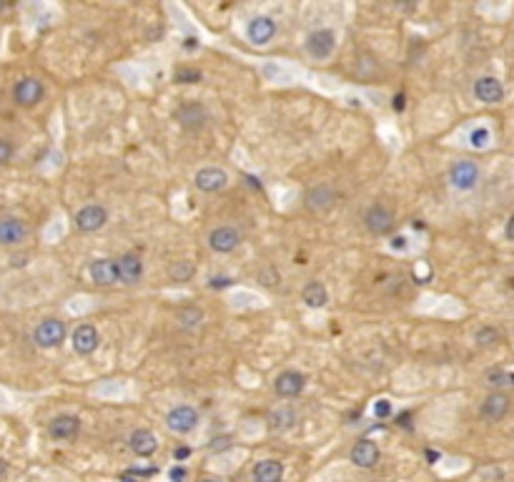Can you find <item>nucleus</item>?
I'll return each instance as SVG.
<instances>
[{
  "mask_svg": "<svg viewBox=\"0 0 514 482\" xmlns=\"http://www.w3.org/2000/svg\"><path fill=\"white\" fill-rule=\"evenodd\" d=\"M166 425L171 432L176 434H188L196 429L198 425V412L193 410V407H188V404H179V407H174V410L166 415Z\"/></svg>",
  "mask_w": 514,
  "mask_h": 482,
  "instance_id": "nucleus-5",
  "label": "nucleus"
},
{
  "mask_svg": "<svg viewBox=\"0 0 514 482\" xmlns=\"http://www.w3.org/2000/svg\"><path fill=\"white\" fill-rule=\"evenodd\" d=\"M43 96H46V85H43V81L33 78V76H25V78H20L18 83L13 85V101L23 106V109H30V106L41 103Z\"/></svg>",
  "mask_w": 514,
  "mask_h": 482,
  "instance_id": "nucleus-2",
  "label": "nucleus"
},
{
  "mask_svg": "<svg viewBox=\"0 0 514 482\" xmlns=\"http://www.w3.org/2000/svg\"><path fill=\"white\" fill-rule=\"evenodd\" d=\"M128 442H131V450L136 452L138 457H151L158 450V440H155V434L151 429H136Z\"/></svg>",
  "mask_w": 514,
  "mask_h": 482,
  "instance_id": "nucleus-21",
  "label": "nucleus"
},
{
  "mask_svg": "<svg viewBox=\"0 0 514 482\" xmlns=\"http://www.w3.org/2000/svg\"><path fill=\"white\" fill-rule=\"evenodd\" d=\"M188 455H191V450H188V447H179V450H174V457L179 460V462L188 457Z\"/></svg>",
  "mask_w": 514,
  "mask_h": 482,
  "instance_id": "nucleus-40",
  "label": "nucleus"
},
{
  "mask_svg": "<svg viewBox=\"0 0 514 482\" xmlns=\"http://www.w3.org/2000/svg\"><path fill=\"white\" fill-rule=\"evenodd\" d=\"M379 460H382V452H379V447L371 440H359L352 447V462L356 467L369 470V467H377Z\"/></svg>",
  "mask_w": 514,
  "mask_h": 482,
  "instance_id": "nucleus-16",
  "label": "nucleus"
},
{
  "mask_svg": "<svg viewBox=\"0 0 514 482\" xmlns=\"http://www.w3.org/2000/svg\"><path fill=\"white\" fill-rule=\"evenodd\" d=\"M176 118L183 128L188 131H198V128L206 126V120H209V111L201 106V103H186L176 111Z\"/></svg>",
  "mask_w": 514,
  "mask_h": 482,
  "instance_id": "nucleus-12",
  "label": "nucleus"
},
{
  "mask_svg": "<svg viewBox=\"0 0 514 482\" xmlns=\"http://www.w3.org/2000/svg\"><path fill=\"white\" fill-rule=\"evenodd\" d=\"M71 344H73V352H76V354L88 357L98 350L101 337H98V331L93 324H81V326H76V331H73Z\"/></svg>",
  "mask_w": 514,
  "mask_h": 482,
  "instance_id": "nucleus-10",
  "label": "nucleus"
},
{
  "mask_svg": "<svg viewBox=\"0 0 514 482\" xmlns=\"http://www.w3.org/2000/svg\"><path fill=\"white\" fill-rule=\"evenodd\" d=\"M239 241H241V234L233 226H218V229H214L209 234V247L218 254L233 252V249L239 247Z\"/></svg>",
  "mask_w": 514,
  "mask_h": 482,
  "instance_id": "nucleus-13",
  "label": "nucleus"
},
{
  "mask_svg": "<svg viewBox=\"0 0 514 482\" xmlns=\"http://www.w3.org/2000/svg\"><path fill=\"white\" fill-rule=\"evenodd\" d=\"M284 464L279 460H261L253 464V482H282Z\"/></svg>",
  "mask_w": 514,
  "mask_h": 482,
  "instance_id": "nucleus-22",
  "label": "nucleus"
},
{
  "mask_svg": "<svg viewBox=\"0 0 514 482\" xmlns=\"http://www.w3.org/2000/svg\"><path fill=\"white\" fill-rule=\"evenodd\" d=\"M120 480H123V482H141V477L131 470V472H123V477H120Z\"/></svg>",
  "mask_w": 514,
  "mask_h": 482,
  "instance_id": "nucleus-42",
  "label": "nucleus"
},
{
  "mask_svg": "<svg viewBox=\"0 0 514 482\" xmlns=\"http://www.w3.org/2000/svg\"><path fill=\"white\" fill-rule=\"evenodd\" d=\"M334 48H336V36L334 30L329 28H319L314 33H309V38H306V50L317 60H326L334 53Z\"/></svg>",
  "mask_w": 514,
  "mask_h": 482,
  "instance_id": "nucleus-4",
  "label": "nucleus"
},
{
  "mask_svg": "<svg viewBox=\"0 0 514 482\" xmlns=\"http://www.w3.org/2000/svg\"><path fill=\"white\" fill-rule=\"evenodd\" d=\"M509 412V397L504 392H492L489 397L482 402V417L489 422H499Z\"/></svg>",
  "mask_w": 514,
  "mask_h": 482,
  "instance_id": "nucleus-20",
  "label": "nucleus"
},
{
  "mask_svg": "<svg viewBox=\"0 0 514 482\" xmlns=\"http://www.w3.org/2000/svg\"><path fill=\"white\" fill-rule=\"evenodd\" d=\"M116 264H118V277L123 284H136L144 277V261L138 254H123Z\"/></svg>",
  "mask_w": 514,
  "mask_h": 482,
  "instance_id": "nucleus-19",
  "label": "nucleus"
},
{
  "mask_svg": "<svg viewBox=\"0 0 514 482\" xmlns=\"http://www.w3.org/2000/svg\"><path fill=\"white\" fill-rule=\"evenodd\" d=\"M13 153H15V149H13V144L8 139H0V166H6V163H11Z\"/></svg>",
  "mask_w": 514,
  "mask_h": 482,
  "instance_id": "nucleus-32",
  "label": "nucleus"
},
{
  "mask_svg": "<svg viewBox=\"0 0 514 482\" xmlns=\"http://www.w3.org/2000/svg\"><path fill=\"white\" fill-rule=\"evenodd\" d=\"M201 81V73L196 68H179L176 71V83H198Z\"/></svg>",
  "mask_w": 514,
  "mask_h": 482,
  "instance_id": "nucleus-30",
  "label": "nucleus"
},
{
  "mask_svg": "<svg viewBox=\"0 0 514 482\" xmlns=\"http://www.w3.org/2000/svg\"><path fill=\"white\" fill-rule=\"evenodd\" d=\"M304 387H306V377L301 372H296V369H286L274 382L276 394H282V397H296V394L304 392Z\"/></svg>",
  "mask_w": 514,
  "mask_h": 482,
  "instance_id": "nucleus-11",
  "label": "nucleus"
},
{
  "mask_svg": "<svg viewBox=\"0 0 514 482\" xmlns=\"http://www.w3.org/2000/svg\"><path fill=\"white\" fill-rule=\"evenodd\" d=\"M6 477H8V462H6V460H3V457H0V482L6 480Z\"/></svg>",
  "mask_w": 514,
  "mask_h": 482,
  "instance_id": "nucleus-43",
  "label": "nucleus"
},
{
  "mask_svg": "<svg viewBox=\"0 0 514 482\" xmlns=\"http://www.w3.org/2000/svg\"><path fill=\"white\" fill-rule=\"evenodd\" d=\"M504 236H507L509 241H514V214H512V216H509L507 226H504Z\"/></svg>",
  "mask_w": 514,
  "mask_h": 482,
  "instance_id": "nucleus-39",
  "label": "nucleus"
},
{
  "mask_svg": "<svg viewBox=\"0 0 514 482\" xmlns=\"http://www.w3.org/2000/svg\"><path fill=\"white\" fill-rule=\"evenodd\" d=\"M394 111H404V93H399V96H394Z\"/></svg>",
  "mask_w": 514,
  "mask_h": 482,
  "instance_id": "nucleus-41",
  "label": "nucleus"
},
{
  "mask_svg": "<svg viewBox=\"0 0 514 482\" xmlns=\"http://www.w3.org/2000/svg\"><path fill=\"white\" fill-rule=\"evenodd\" d=\"M66 334H68L66 322L43 319L41 324L36 326V331H33V342H36L41 350H53V347H58V344L66 339Z\"/></svg>",
  "mask_w": 514,
  "mask_h": 482,
  "instance_id": "nucleus-1",
  "label": "nucleus"
},
{
  "mask_svg": "<svg viewBox=\"0 0 514 482\" xmlns=\"http://www.w3.org/2000/svg\"><path fill=\"white\" fill-rule=\"evenodd\" d=\"M449 184L457 191H472L479 184V166L474 161H457L449 169Z\"/></svg>",
  "mask_w": 514,
  "mask_h": 482,
  "instance_id": "nucleus-3",
  "label": "nucleus"
},
{
  "mask_svg": "<svg viewBox=\"0 0 514 482\" xmlns=\"http://www.w3.org/2000/svg\"><path fill=\"white\" fill-rule=\"evenodd\" d=\"M231 282L233 279H228V277H218V279H211V287H214V289H221V287H228Z\"/></svg>",
  "mask_w": 514,
  "mask_h": 482,
  "instance_id": "nucleus-38",
  "label": "nucleus"
},
{
  "mask_svg": "<svg viewBox=\"0 0 514 482\" xmlns=\"http://www.w3.org/2000/svg\"><path fill=\"white\" fill-rule=\"evenodd\" d=\"M474 342H477L479 347H492V344L499 342V331H496L494 326H482V329H477V334H474Z\"/></svg>",
  "mask_w": 514,
  "mask_h": 482,
  "instance_id": "nucleus-28",
  "label": "nucleus"
},
{
  "mask_svg": "<svg viewBox=\"0 0 514 482\" xmlns=\"http://www.w3.org/2000/svg\"><path fill=\"white\" fill-rule=\"evenodd\" d=\"M201 482H223V480H218V477H206V480H201Z\"/></svg>",
  "mask_w": 514,
  "mask_h": 482,
  "instance_id": "nucleus-45",
  "label": "nucleus"
},
{
  "mask_svg": "<svg viewBox=\"0 0 514 482\" xmlns=\"http://www.w3.org/2000/svg\"><path fill=\"white\" fill-rule=\"evenodd\" d=\"M301 299L306 301V307L311 309H321L326 307V301H329V291L324 287L321 282H309L301 291Z\"/></svg>",
  "mask_w": 514,
  "mask_h": 482,
  "instance_id": "nucleus-24",
  "label": "nucleus"
},
{
  "mask_svg": "<svg viewBox=\"0 0 514 482\" xmlns=\"http://www.w3.org/2000/svg\"><path fill=\"white\" fill-rule=\"evenodd\" d=\"M78 432H81V420L73 415H58L55 420H50V425H48V434L53 440H60V442L73 440Z\"/></svg>",
  "mask_w": 514,
  "mask_h": 482,
  "instance_id": "nucleus-15",
  "label": "nucleus"
},
{
  "mask_svg": "<svg viewBox=\"0 0 514 482\" xmlns=\"http://www.w3.org/2000/svg\"><path fill=\"white\" fill-rule=\"evenodd\" d=\"M469 141H472L474 149H485V146L489 144V131H487V128H477V131H472Z\"/></svg>",
  "mask_w": 514,
  "mask_h": 482,
  "instance_id": "nucleus-31",
  "label": "nucleus"
},
{
  "mask_svg": "<svg viewBox=\"0 0 514 482\" xmlns=\"http://www.w3.org/2000/svg\"><path fill=\"white\" fill-rule=\"evenodd\" d=\"M391 249H399V252H404V249H407V236H394V239H391Z\"/></svg>",
  "mask_w": 514,
  "mask_h": 482,
  "instance_id": "nucleus-37",
  "label": "nucleus"
},
{
  "mask_svg": "<svg viewBox=\"0 0 514 482\" xmlns=\"http://www.w3.org/2000/svg\"><path fill=\"white\" fill-rule=\"evenodd\" d=\"M168 475H171V482H186V477H188V470H186L183 464H176V467L168 472Z\"/></svg>",
  "mask_w": 514,
  "mask_h": 482,
  "instance_id": "nucleus-35",
  "label": "nucleus"
},
{
  "mask_svg": "<svg viewBox=\"0 0 514 482\" xmlns=\"http://www.w3.org/2000/svg\"><path fill=\"white\" fill-rule=\"evenodd\" d=\"M28 236V226L18 216H0V247H18Z\"/></svg>",
  "mask_w": 514,
  "mask_h": 482,
  "instance_id": "nucleus-9",
  "label": "nucleus"
},
{
  "mask_svg": "<svg viewBox=\"0 0 514 482\" xmlns=\"http://www.w3.org/2000/svg\"><path fill=\"white\" fill-rule=\"evenodd\" d=\"M6 8H8V3H6V0H0V13L6 11Z\"/></svg>",
  "mask_w": 514,
  "mask_h": 482,
  "instance_id": "nucleus-46",
  "label": "nucleus"
},
{
  "mask_svg": "<svg viewBox=\"0 0 514 482\" xmlns=\"http://www.w3.org/2000/svg\"><path fill=\"white\" fill-rule=\"evenodd\" d=\"M336 201V193L331 186H317L311 188L309 193H306V206H309L311 211H326L331 209V204Z\"/></svg>",
  "mask_w": 514,
  "mask_h": 482,
  "instance_id": "nucleus-23",
  "label": "nucleus"
},
{
  "mask_svg": "<svg viewBox=\"0 0 514 482\" xmlns=\"http://www.w3.org/2000/svg\"><path fill=\"white\" fill-rule=\"evenodd\" d=\"M261 282L266 284V287H274V284H279V271H276L274 266H266V269L261 271Z\"/></svg>",
  "mask_w": 514,
  "mask_h": 482,
  "instance_id": "nucleus-34",
  "label": "nucleus"
},
{
  "mask_svg": "<svg viewBox=\"0 0 514 482\" xmlns=\"http://www.w3.org/2000/svg\"><path fill=\"white\" fill-rule=\"evenodd\" d=\"M226 184H228L226 171L216 169V166H206V169H201L196 174V186L201 188V191H206V193L221 191V188H226Z\"/></svg>",
  "mask_w": 514,
  "mask_h": 482,
  "instance_id": "nucleus-17",
  "label": "nucleus"
},
{
  "mask_svg": "<svg viewBox=\"0 0 514 482\" xmlns=\"http://www.w3.org/2000/svg\"><path fill=\"white\" fill-rule=\"evenodd\" d=\"M90 279L98 284V287H113L116 282H120L118 277V264L113 259H96L90 264Z\"/></svg>",
  "mask_w": 514,
  "mask_h": 482,
  "instance_id": "nucleus-18",
  "label": "nucleus"
},
{
  "mask_svg": "<svg viewBox=\"0 0 514 482\" xmlns=\"http://www.w3.org/2000/svg\"><path fill=\"white\" fill-rule=\"evenodd\" d=\"M176 319H179V324L186 326V329H196V326L204 322V312L198 307H183L176 312Z\"/></svg>",
  "mask_w": 514,
  "mask_h": 482,
  "instance_id": "nucleus-26",
  "label": "nucleus"
},
{
  "mask_svg": "<svg viewBox=\"0 0 514 482\" xmlns=\"http://www.w3.org/2000/svg\"><path fill=\"white\" fill-rule=\"evenodd\" d=\"M487 382H489L492 387L514 385V374H507V372H504V369H492V372L487 374Z\"/></svg>",
  "mask_w": 514,
  "mask_h": 482,
  "instance_id": "nucleus-29",
  "label": "nucleus"
},
{
  "mask_svg": "<svg viewBox=\"0 0 514 482\" xmlns=\"http://www.w3.org/2000/svg\"><path fill=\"white\" fill-rule=\"evenodd\" d=\"M276 30H279V25H276L274 18H269V15H256V18H251L249 25H246V36H249V41H251L253 46H266V43L276 36Z\"/></svg>",
  "mask_w": 514,
  "mask_h": 482,
  "instance_id": "nucleus-8",
  "label": "nucleus"
},
{
  "mask_svg": "<svg viewBox=\"0 0 514 482\" xmlns=\"http://www.w3.org/2000/svg\"><path fill=\"white\" fill-rule=\"evenodd\" d=\"M228 447H231V437H218V440L211 442V450H214V452L228 450Z\"/></svg>",
  "mask_w": 514,
  "mask_h": 482,
  "instance_id": "nucleus-36",
  "label": "nucleus"
},
{
  "mask_svg": "<svg viewBox=\"0 0 514 482\" xmlns=\"http://www.w3.org/2000/svg\"><path fill=\"white\" fill-rule=\"evenodd\" d=\"M296 425V412L291 407H279L269 415V427L276 429V432H286Z\"/></svg>",
  "mask_w": 514,
  "mask_h": 482,
  "instance_id": "nucleus-25",
  "label": "nucleus"
},
{
  "mask_svg": "<svg viewBox=\"0 0 514 482\" xmlns=\"http://www.w3.org/2000/svg\"><path fill=\"white\" fill-rule=\"evenodd\" d=\"M364 223H366V229H369L371 234L384 236V234H389V231L394 229V214H391L387 206L374 204L364 214Z\"/></svg>",
  "mask_w": 514,
  "mask_h": 482,
  "instance_id": "nucleus-7",
  "label": "nucleus"
},
{
  "mask_svg": "<svg viewBox=\"0 0 514 482\" xmlns=\"http://www.w3.org/2000/svg\"><path fill=\"white\" fill-rule=\"evenodd\" d=\"M374 415H377L379 420H387V417L391 415V402H389V399H379V402L374 404Z\"/></svg>",
  "mask_w": 514,
  "mask_h": 482,
  "instance_id": "nucleus-33",
  "label": "nucleus"
},
{
  "mask_svg": "<svg viewBox=\"0 0 514 482\" xmlns=\"http://www.w3.org/2000/svg\"><path fill=\"white\" fill-rule=\"evenodd\" d=\"M474 96L482 103H499L504 98V85L494 76H482V78L474 83Z\"/></svg>",
  "mask_w": 514,
  "mask_h": 482,
  "instance_id": "nucleus-14",
  "label": "nucleus"
},
{
  "mask_svg": "<svg viewBox=\"0 0 514 482\" xmlns=\"http://www.w3.org/2000/svg\"><path fill=\"white\" fill-rule=\"evenodd\" d=\"M106 221H108V211H106V206H101V204H88L76 214V226L81 231H85V234L103 229Z\"/></svg>",
  "mask_w": 514,
  "mask_h": 482,
  "instance_id": "nucleus-6",
  "label": "nucleus"
},
{
  "mask_svg": "<svg viewBox=\"0 0 514 482\" xmlns=\"http://www.w3.org/2000/svg\"><path fill=\"white\" fill-rule=\"evenodd\" d=\"M193 271H196V266H193L188 259H183V261H176V264L168 269V274H171L174 282H188V279L193 277Z\"/></svg>",
  "mask_w": 514,
  "mask_h": 482,
  "instance_id": "nucleus-27",
  "label": "nucleus"
},
{
  "mask_svg": "<svg viewBox=\"0 0 514 482\" xmlns=\"http://www.w3.org/2000/svg\"><path fill=\"white\" fill-rule=\"evenodd\" d=\"M426 460H429V462H437V460H439V452H434V450H426Z\"/></svg>",
  "mask_w": 514,
  "mask_h": 482,
  "instance_id": "nucleus-44",
  "label": "nucleus"
}]
</instances>
